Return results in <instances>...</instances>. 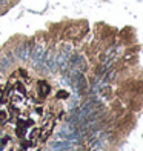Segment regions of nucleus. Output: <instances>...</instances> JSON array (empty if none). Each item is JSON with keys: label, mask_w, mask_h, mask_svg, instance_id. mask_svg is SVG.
Returning a JSON list of instances; mask_svg holds the SVG:
<instances>
[{"label": "nucleus", "mask_w": 143, "mask_h": 151, "mask_svg": "<svg viewBox=\"0 0 143 151\" xmlns=\"http://www.w3.org/2000/svg\"><path fill=\"white\" fill-rule=\"evenodd\" d=\"M38 92L40 96H46L49 92V86L46 85V82H38Z\"/></svg>", "instance_id": "1"}, {"label": "nucleus", "mask_w": 143, "mask_h": 151, "mask_svg": "<svg viewBox=\"0 0 143 151\" xmlns=\"http://www.w3.org/2000/svg\"><path fill=\"white\" fill-rule=\"evenodd\" d=\"M57 96H58L60 99H66V97H68V92H66V91H58Z\"/></svg>", "instance_id": "2"}]
</instances>
